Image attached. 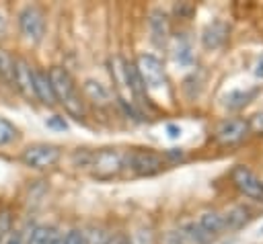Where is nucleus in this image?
Masks as SVG:
<instances>
[{"instance_id":"nucleus-1","label":"nucleus","mask_w":263,"mask_h":244,"mask_svg":"<svg viewBox=\"0 0 263 244\" xmlns=\"http://www.w3.org/2000/svg\"><path fill=\"white\" fill-rule=\"evenodd\" d=\"M47 76H49V82H51V88L55 94V103H62L64 109L72 117L82 119L84 117V105L80 100V94L76 92V84H74L70 72L62 66H53L47 70Z\"/></svg>"},{"instance_id":"nucleus-2","label":"nucleus","mask_w":263,"mask_h":244,"mask_svg":"<svg viewBox=\"0 0 263 244\" xmlns=\"http://www.w3.org/2000/svg\"><path fill=\"white\" fill-rule=\"evenodd\" d=\"M62 150L53 144H31L23 150L21 162L33 170H47L58 164Z\"/></svg>"},{"instance_id":"nucleus-3","label":"nucleus","mask_w":263,"mask_h":244,"mask_svg":"<svg viewBox=\"0 0 263 244\" xmlns=\"http://www.w3.org/2000/svg\"><path fill=\"white\" fill-rule=\"evenodd\" d=\"M123 168V154L111 148H103L92 154L90 158V170L92 176L99 180H111L115 178Z\"/></svg>"},{"instance_id":"nucleus-4","label":"nucleus","mask_w":263,"mask_h":244,"mask_svg":"<svg viewBox=\"0 0 263 244\" xmlns=\"http://www.w3.org/2000/svg\"><path fill=\"white\" fill-rule=\"evenodd\" d=\"M136 70L142 78V84L146 90H158L166 84V76H164V68L162 62L152 55V53H140L136 59Z\"/></svg>"},{"instance_id":"nucleus-5","label":"nucleus","mask_w":263,"mask_h":244,"mask_svg":"<svg viewBox=\"0 0 263 244\" xmlns=\"http://www.w3.org/2000/svg\"><path fill=\"white\" fill-rule=\"evenodd\" d=\"M125 164L136 176H152L164 168V158L152 150H134L123 156V166Z\"/></svg>"},{"instance_id":"nucleus-6","label":"nucleus","mask_w":263,"mask_h":244,"mask_svg":"<svg viewBox=\"0 0 263 244\" xmlns=\"http://www.w3.org/2000/svg\"><path fill=\"white\" fill-rule=\"evenodd\" d=\"M18 29L21 35L29 43H39L45 33V14L39 6H25L18 14Z\"/></svg>"},{"instance_id":"nucleus-7","label":"nucleus","mask_w":263,"mask_h":244,"mask_svg":"<svg viewBox=\"0 0 263 244\" xmlns=\"http://www.w3.org/2000/svg\"><path fill=\"white\" fill-rule=\"evenodd\" d=\"M230 178H232L234 187H236L242 195H247V197H251V199H255V201H263V180H261L251 168L238 164V166L232 168Z\"/></svg>"},{"instance_id":"nucleus-8","label":"nucleus","mask_w":263,"mask_h":244,"mask_svg":"<svg viewBox=\"0 0 263 244\" xmlns=\"http://www.w3.org/2000/svg\"><path fill=\"white\" fill-rule=\"evenodd\" d=\"M247 133H249V121L238 119V117L220 121L218 127H216V131H214L216 139H218L220 144H224V146H230V144L240 141Z\"/></svg>"},{"instance_id":"nucleus-9","label":"nucleus","mask_w":263,"mask_h":244,"mask_svg":"<svg viewBox=\"0 0 263 244\" xmlns=\"http://www.w3.org/2000/svg\"><path fill=\"white\" fill-rule=\"evenodd\" d=\"M33 72H35V68L25 57H14L12 84L18 88V92L25 98H35V92H33Z\"/></svg>"},{"instance_id":"nucleus-10","label":"nucleus","mask_w":263,"mask_h":244,"mask_svg":"<svg viewBox=\"0 0 263 244\" xmlns=\"http://www.w3.org/2000/svg\"><path fill=\"white\" fill-rule=\"evenodd\" d=\"M33 92H35V98L39 103H43L45 107H53L55 105V94H53L49 76H47V72L37 70V68L33 72Z\"/></svg>"},{"instance_id":"nucleus-11","label":"nucleus","mask_w":263,"mask_h":244,"mask_svg":"<svg viewBox=\"0 0 263 244\" xmlns=\"http://www.w3.org/2000/svg\"><path fill=\"white\" fill-rule=\"evenodd\" d=\"M226 39H228V25L222 21L210 23L201 33V43L205 49H218L226 43Z\"/></svg>"},{"instance_id":"nucleus-12","label":"nucleus","mask_w":263,"mask_h":244,"mask_svg":"<svg viewBox=\"0 0 263 244\" xmlns=\"http://www.w3.org/2000/svg\"><path fill=\"white\" fill-rule=\"evenodd\" d=\"M148 25H150V35H152V41L156 45H164L166 43V37H168V18L162 10H152L150 12V18H148Z\"/></svg>"},{"instance_id":"nucleus-13","label":"nucleus","mask_w":263,"mask_h":244,"mask_svg":"<svg viewBox=\"0 0 263 244\" xmlns=\"http://www.w3.org/2000/svg\"><path fill=\"white\" fill-rule=\"evenodd\" d=\"M82 92H84V96H86L90 103H95L97 107H107V105L113 100L111 90H109L105 84L97 82V80H86V82L82 84Z\"/></svg>"},{"instance_id":"nucleus-14","label":"nucleus","mask_w":263,"mask_h":244,"mask_svg":"<svg viewBox=\"0 0 263 244\" xmlns=\"http://www.w3.org/2000/svg\"><path fill=\"white\" fill-rule=\"evenodd\" d=\"M199 228L212 238L214 234H220L222 230H226V226H224V217H222V213H218V211H205V213H201V217H199Z\"/></svg>"},{"instance_id":"nucleus-15","label":"nucleus","mask_w":263,"mask_h":244,"mask_svg":"<svg viewBox=\"0 0 263 244\" xmlns=\"http://www.w3.org/2000/svg\"><path fill=\"white\" fill-rule=\"evenodd\" d=\"M125 82H127V92H129L134 98H144L146 88H144V84H142V78H140L136 66L129 64V62H125Z\"/></svg>"},{"instance_id":"nucleus-16","label":"nucleus","mask_w":263,"mask_h":244,"mask_svg":"<svg viewBox=\"0 0 263 244\" xmlns=\"http://www.w3.org/2000/svg\"><path fill=\"white\" fill-rule=\"evenodd\" d=\"M222 217H224V226L226 228L236 230V228H240V226H245L249 221V209L236 205V207H230Z\"/></svg>"},{"instance_id":"nucleus-17","label":"nucleus","mask_w":263,"mask_h":244,"mask_svg":"<svg viewBox=\"0 0 263 244\" xmlns=\"http://www.w3.org/2000/svg\"><path fill=\"white\" fill-rule=\"evenodd\" d=\"M55 238H58L55 228H51V226H35L31 230V236H29L27 244H51Z\"/></svg>"},{"instance_id":"nucleus-18","label":"nucleus","mask_w":263,"mask_h":244,"mask_svg":"<svg viewBox=\"0 0 263 244\" xmlns=\"http://www.w3.org/2000/svg\"><path fill=\"white\" fill-rule=\"evenodd\" d=\"M12 74H14V55H10L6 49L0 47V78L12 84Z\"/></svg>"},{"instance_id":"nucleus-19","label":"nucleus","mask_w":263,"mask_h":244,"mask_svg":"<svg viewBox=\"0 0 263 244\" xmlns=\"http://www.w3.org/2000/svg\"><path fill=\"white\" fill-rule=\"evenodd\" d=\"M18 137V129L8 119L0 117V146H8Z\"/></svg>"},{"instance_id":"nucleus-20","label":"nucleus","mask_w":263,"mask_h":244,"mask_svg":"<svg viewBox=\"0 0 263 244\" xmlns=\"http://www.w3.org/2000/svg\"><path fill=\"white\" fill-rule=\"evenodd\" d=\"M160 244H189L181 230H168L160 236Z\"/></svg>"},{"instance_id":"nucleus-21","label":"nucleus","mask_w":263,"mask_h":244,"mask_svg":"<svg viewBox=\"0 0 263 244\" xmlns=\"http://www.w3.org/2000/svg\"><path fill=\"white\" fill-rule=\"evenodd\" d=\"M12 230V215L8 209L0 211V236H6Z\"/></svg>"},{"instance_id":"nucleus-22","label":"nucleus","mask_w":263,"mask_h":244,"mask_svg":"<svg viewBox=\"0 0 263 244\" xmlns=\"http://www.w3.org/2000/svg\"><path fill=\"white\" fill-rule=\"evenodd\" d=\"M64 244H86L84 232H82V230H70V232L64 236Z\"/></svg>"},{"instance_id":"nucleus-23","label":"nucleus","mask_w":263,"mask_h":244,"mask_svg":"<svg viewBox=\"0 0 263 244\" xmlns=\"http://www.w3.org/2000/svg\"><path fill=\"white\" fill-rule=\"evenodd\" d=\"M84 240L86 244H105L107 236L101 230H92V232H84Z\"/></svg>"},{"instance_id":"nucleus-24","label":"nucleus","mask_w":263,"mask_h":244,"mask_svg":"<svg viewBox=\"0 0 263 244\" xmlns=\"http://www.w3.org/2000/svg\"><path fill=\"white\" fill-rule=\"evenodd\" d=\"M255 131V133H263V113L255 115L251 121H249V131Z\"/></svg>"},{"instance_id":"nucleus-25","label":"nucleus","mask_w":263,"mask_h":244,"mask_svg":"<svg viewBox=\"0 0 263 244\" xmlns=\"http://www.w3.org/2000/svg\"><path fill=\"white\" fill-rule=\"evenodd\" d=\"M175 10H177V14H179V16H185V18H187V16L195 10V6H193V4H189V2H181V4H177V6H175Z\"/></svg>"},{"instance_id":"nucleus-26","label":"nucleus","mask_w":263,"mask_h":244,"mask_svg":"<svg viewBox=\"0 0 263 244\" xmlns=\"http://www.w3.org/2000/svg\"><path fill=\"white\" fill-rule=\"evenodd\" d=\"M105 244H132V242L125 234H113V236H107Z\"/></svg>"},{"instance_id":"nucleus-27","label":"nucleus","mask_w":263,"mask_h":244,"mask_svg":"<svg viewBox=\"0 0 263 244\" xmlns=\"http://www.w3.org/2000/svg\"><path fill=\"white\" fill-rule=\"evenodd\" d=\"M47 125H49V127H55V129H66V121H64L62 117H58V115L51 117V119L47 121Z\"/></svg>"},{"instance_id":"nucleus-28","label":"nucleus","mask_w":263,"mask_h":244,"mask_svg":"<svg viewBox=\"0 0 263 244\" xmlns=\"http://www.w3.org/2000/svg\"><path fill=\"white\" fill-rule=\"evenodd\" d=\"M4 244H23V238H21V234L18 232H12L8 238H6V242Z\"/></svg>"},{"instance_id":"nucleus-29","label":"nucleus","mask_w":263,"mask_h":244,"mask_svg":"<svg viewBox=\"0 0 263 244\" xmlns=\"http://www.w3.org/2000/svg\"><path fill=\"white\" fill-rule=\"evenodd\" d=\"M6 31H8V21L4 18V14H0V39L6 35Z\"/></svg>"},{"instance_id":"nucleus-30","label":"nucleus","mask_w":263,"mask_h":244,"mask_svg":"<svg viewBox=\"0 0 263 244\" xmlns=\"http://www.w3.org/2000/svg\"><path fill=\"white\" fill-rule=\"evenodd\" d=\"M255 74H257V76H259V78L263 80V57L259 59V64H257V70H255Z\"/></svg>"},{"instance_id":"nucleus-31","label":"nucleus","mask_w":263,"mask_h":244,"mask_svg":"<svg viewBox=\"0 0 263 244\" xmlns=\"http://www.w3.org/2000/svg\"><path fill=\"white\" fill-rule=\"evenodd\" d=\"M166 129H168V131H171V133H168V135H171V137H177V135H179V127H175V125H168V127H166Z\"/></svg>"},{"instance_id":"nucleus-32","label":"nucleus","mask_w":263,"mask_h":244,"mask_svg":"<svg viewBox=\"0 0 263 244\" xmlns=\"http://www.w3.org/2000/svg\"><path fill=\"white\" fill-rule=\"evenodd\" d=\"M51 244H64V236H60V234H58V238H55Z\"/></svg>"}]
</instances>
